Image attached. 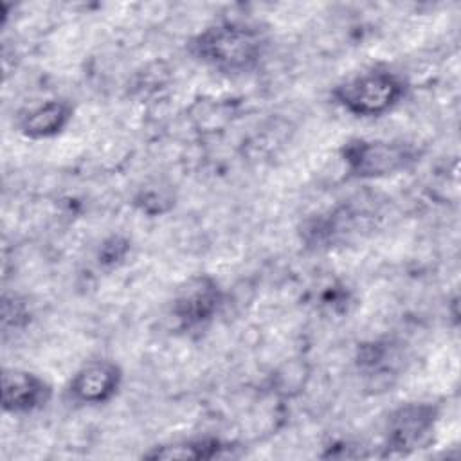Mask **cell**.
<instances>
[{"mask_svg":"<svg viewBox=\"0 0 461 461\" xmlns=\"http://www.w3.org/2000/svg\"><path fill=\"white\" fill-rule=\"evenodd\" d=\"M265 45L258 27L243 22H221L196 34L191 41V52L220 72L236 74L252 70L263 56Z\"/></svg>","mask_w":461,"mask_h":461,"instance_id":"1","label":"cell"},{"mask_svg":"<svg viewBox=\"0 0 461 461\" xmlns=\"http://www.w3.org/2000/svg\"><path fill=\"white\" fill-rule=\"evenodd\" d=\"M405 94V83L389 68H369L339 83L331 95L355 117H380L393 110Z\"/></svg>","mask_w":461,"mask_h":461,"instance_id":"2","label":"cell"},{"mask_svg":"<svg viewBox=\"0 0 461 461\" xmlns=\"http://www.w3.org/2000/svg\"><path fill=\"white\" fill-rule=\"evenodd\" d=\"M348 171L357 178H384L409 169L418 160L412 144L384 139H351L340 149Z\"/></svg>","mask_w":461,"mask_h":461,"instance_id":"3","label":"cell"},{"mask_svg":"<svg viewBox=\"0 0 461 461\" xmlns=\"http://www.w3.org/2000/svg\"><path fill=\"white\" fill-rule=\"evenodd\" d=\"M439 409L430 402L398 405L385 421V456H409L432 443Z\"/></svg>","mask_w":461,"mask_h":461,"instance_id":"4","label":"cell"},{"mask_svg":"<svg viewBox=\"0 0 461 461\" xmlns=\"http://www.w3.org/2000/svg\"><path fill=\"white\" fill-rule=\"evenodd\" d=\"M221 304V290L209 274H196L185 279L175 297L171 312L184 328H196L209 322Z\"/></svg>","mask_w":461,"mask_h":461,"instance_id":"5","label":"cell"},{"mask_svg":"<svg viewBox=\"0 0 461 461\" xmlns=\"http://www.w3.org/2000/svg\"><path fill=\"white\" fill-rule=\"evenodd\" d=\"M122 382V369L113 360L99 358L83 364L68 384V394L83 405H101L110 402Z\"/></svg>","mask_w":461,"mask_h":461,"instance_id":"6","label":"cell"},{"mask_svg":"<svg viewBox=\"0 0 461 461\" xmlns=\"http://www.w3.org/2000/svg\"><path fill=\"white\" fill-rule=\"evenodd\" d=\"M50 385L36 373L18 367L2 371V407L11 414H27L50 400Z\"/></svg>","mask_w":461,"mask_h":461,"instance_id":"7","label":"cell"},{"mask_svg":"<svg viewBox=\"0 0 461 461\" xmlns=\"http://www.w3.org/2000/svg\"><path fill=\"white\" fill-rule=\"evenodd\" d=\"M72 104L63 99H49L31 106L18 117V130L32 140L50 139L61 133L72 119Z\"/></svg>","mask_w":461,"mask_h":461,"instance_id":"8","label":"cell"},{"mask_svg":"<svg viewBox=\"0 0 461 461\" xmlns=\"http://www.w3.org/2000/svg\"><path fill=\"white\" fill-rule=\"evenodd\" d=\"M221 443L218 439H198V441H184L167 447H155L151 452L144 454L151 459H200V457H214L220 452Z\"/></svg>","mask_w":461,"mask_h":461,"instance_id":"9","label":"cell"}]
</instances>
